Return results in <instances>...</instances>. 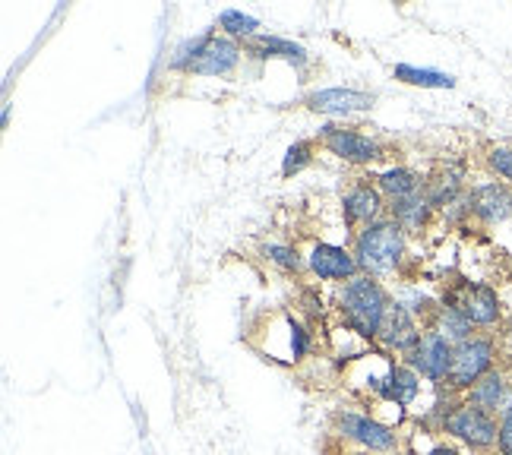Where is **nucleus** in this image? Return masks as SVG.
I'll return each mask as SVG.
<instances>
[{
    "instance_id": "c85d7f7f",
    "label": "nucleus",
    "mask_w": 512,
    "mask_h": 455,
    "mask_svg": "<svg viewBox=\"0 0 512 455\" xmlns=\"http://www.w3.org/2000/svg\"><path fill=\"white\" fill-rule=\"evenodd\" d=\"M497 455H512V414L500 418V440H497Z\"/></svg>"
},
{
    "instance_id": "a878e982",
    "label": "nucleus",
    "mask_w": 512,
    "mask_h": 455,
    "mask_svg": "<svg viewBox=\"0 0 512 455\" xmlns=\"http://www.w3.org/2000/svg\"><path fill=\"white\" fill-rule=\"evenodd\" d=\"M260 256L266 263H272V266H279V269H285V272H301L304 269V263L307 260H301V253L294 250V247H288V244H263L260 247Z\"/></svg>"
},
{
    "instance_id": "20e7f679",
    "label": "nucleus",
    "mask_w": 512,
    "mask_h": 455,
    "mask_svg": "<svg viewBox=\"0 0 512 455\" xmlns=\"http://www.w3.org/2000/svg\"><path fill=\"white\" fill-rule=\"evenodd\" d=\"M500 358H503V348H500V339L494 332L471 335L468 342L456 345V351H452V373H449L446 386H440V389L462 399V395L478 380H484L490 370L500 367Z\"/></svg>"
},
{
    "instance_id": "1a4fd4ad",
    "label": "nucleus",
    "mask_w": 512,
    "mask_h": 455,
    "mask_svg": "<svg viewBox=\"0 0 512 455\" xmlns=\"http://www.w3.org/2000/svg\"><path fill=\"white\" fill-rule=\"evenodd\" d=\"M427 326H421L418 313H411L408 304L402 301H392L389 310H386V320L380 326V335H377V345L389 354H399V358H405V354L415 348L421 342Z\"/></svg>"
},
{
    "instance_id": "2eb2a0df",
    "label": "nucleus",
    "mask_w": 512,
    "mask_h": 455,
    "mask_svg": "<svg viewBox=\"0 0 512 455\" xmlns=\"http://www.w3.org/2000/svg\"><path fill=\"white\" fill-rule=\"evenodd\" d=\"M241 54H244L241 42H234V38H228V35H212L203 48V54L196 57V64L187 73H193V76H231L241 64Z\"/></svg>"
},
{
    "instance_id": "7ed1b4c3",
    "label": "nucleus",
    "mask_w": 512,
    "mask_h": 455,
    "mask_svg": "<svg viewBox=\"0 0 512 455\" xmlns=\"http://www.w3.org/2000/svg\"><path fill=\"white\" fill-rule=\"evenodd\" d=\"M437 427L449 440H456L475 452H494L500 440V418L468 405L459 395H449L437 405Z\"/></svg>"
},
{
    "instance_id": "6e6552de",
    "label": "nucleus",
    "mask_w": 512,
    "mask_h": 455,
    "mask_svg": "<svg viewBox=\"0 0 512 455\" xmlns=\"http://www.w3.org/2000/svg\"><path fill=\"white\" fill-rule=\"evenodd\" d=\"M452 351H456V345H449L443 335H437L433 329H424L421 342L405 354L402 364L415 370L424 383L446 386L449 373H452Z\"/></svg>"
},
{
    "instance_id": "4468645a",
    "label": "nucleus",
    "mask_w": 512,
    "mask_h": 455,
    "mask_svg": "<svg viewBox=\"0 0 512 455\" xmlns=\"http://www.w3.org/2000/svg\"><path fill=\"white\" fill-rule=\"evenodd\" d=\"M307 269L313 279L320 282H348L354 275H361V266L354 260V253L339 244H313L307 253Z\"/></svg>"
},
{
    "instance_id": "f8f14e48",
    "label": "nucleus",
    "mask_w": 512,
    "mask_h": 455,
    "mask_svg": "<svg viewBox=\"0 0 512 455\" xmlns=\"http://www.w3.org/2000/svg\"><path fill=\"white\" fill-rule=\"evenodd\" d=\"M342 219L348 228H367L386 219V196L367 177H358L342 196Z\"/></svg>"
},
{
    "instance_id": "412c9836",
    "label": "nucleus",
    "mask_w": 512,
    "mask_h": 455,
    "mask_svg": "<svg viewBox=\"0 0 512 455\" xmlns=\"http://www.w3.org/2000/svg\"><path fill=\"white\" fill-rule=\"evenodd\" d=\"M427 329H433L437 335H443V339L449 342V345H462V342H468L471 335H478V329L471 326V320L462 313V310H456V307H446V304H440L437 310H433V316L427 320Z\"/></svg>"
},
{
    "instance_id": "c756f323",
    "label": "nucleus",
    "mask_w": 512,
    "mask_h": 455,
    "mask_svg": "<svg viewBox=\"0 0 512 455\" xmlns=\"http://www.w3.org/2000/svg\"><path fill=\"white\" fill-rule=\"evenodd\" d=\"M497 339H500L503 354H509V358H512V316H509V320H503V326H500V332H497Z\"/></svg>"
},
{
    "instance_id": "393cba45",
    "label": "nucleus",
    "mask_w": 512,
    "mask_h": 455,
    "mask_svg": "<svg viewBox=\"0 0 512 455\" xmlns=\"http://www.w3.org/2000/svg\"><path fill=\"white\" fill-rule=\"evenodd\" d=\"M313 158H317V143L313 140H298L285 149V158H282V177H294L301 174L304 168L313 165Z\"/></svg>"
},
{
    "instance_id": "a211bd4d",
    "label": "nucleus",
    "mask_w": 512,
    "mask_h": 455,
    "mask_svg": "<svg viewBox=\"0 0 512 455\" xmlns=\"http://www.w3.org/2000/svg\"><path fill=\"white\" fill-rule=\"evenodd\" d=\"M509 389H512L509 370H506V367H497V370H490L484 380H478L475 386H471V389L462 395V399H465L468 405H475V408H481V411H487V414H497V418H500V411H503V405H506Z\"/></svg>"
},
{
    "instance_id": "dca6fc26",
    "label": "nucleus",
    "mask_w": 512,
    "mask_h": 455,
    "mask_svg": "<svg viewBox=\"0 0 512 455\" xmlns=\"http://www.w3.org/2000/svg\"><path fill=\"white\" fill-rule=\"evenodd\" d=\"M471 219H478L481 225H500L512 219V187L490 181L471 190Z\"/></svg>"
},
{
    "instance_id": "ddd939ff",
    "label": "nucleus",
    "mask_w": 512,
    "mask_h": 455,
    "mask_svg": "<svg viewBox=\"0 0 512 455\" xmlns=\"http://www.w3.org/2000/svg\"><path fill=\"white\" fill-rule=\"evenodd\" d=\"M373 98L364 89H351V86H329V89H317L304 98L307 111L313 114H326V117H351V114H364L373 108Z\"/></svg>"
},
{
    "instance_id": "39448f33",
    "label": "nucleus",
    "mask_w": 512,
    "mask_h": 455,
    "mask_svg": "<svg viewBox=\"0 0 512 455\" xmlns=\"http://www.w3.org/2000/svg\"><path fill=\"white\" fill-rule=\"evenodd\" d=\"M443 304L462 310L471 320V326L481 329V332H490V329L503 326V301H500V294L490 285H484V282H456L443 294Z\"/></svg>"
},
{
    "instance_id": "9b49d317",
    "label": "nucleus",
    "mask_w": 512,
    "mask_h": 455,
    "mask_svg": "<svg viewBox=\"0 0 512 455\" xmlns=\"http://www.w3.org/2000/svg\"><path fill=\"white\" fill-rule=\"evenodd\" d=\"M396 358H389V351H377V348H367L361 358H354L348 367H345V380L351 389H358L361 395H373V399H380L383 395V386L389 380V373L396 370Z\"/></svg>"
},
{
    "instance_id": "0eeeda50",
    "label": "nucleus",
    "mask_w": 512,
    "mask_h": 455,
    "mask_svg": "<svg viewBox=\"0 0 512 455\" xmlns=\"http://www.w3.org/2000/svg\"><path fill=\"white\" fill-rule=\"evenodd\" d=\"M317 143L332 152L336 158L348 165H373L377 158H383V146L377 140H370L367 133H361V127H348V124H323L317 133Z\"/></svg>"
},
{
    "instance_id": "bb28decb",
    "label": "nucleus",
    "mask_w": 512,
    "mask_h": 455,
    "mask_svg": "<svg viewBox=\"0 0 512 455\" xmlns=\"http://www.w3.org/2000/svg\"><path fill=\"white\" fill-rule=\"evenodd\" d=\"M209 38H212V32H203V35H196V38H187V42H181V45L174 48L168 67H171V70H184V73H187V70L196 64V57L203 54V48H206Z\"/></svg>"
},
{
    "instance_id": "f3484780",
    "label": "nucleus",
    "mask_w": 512,
    "mask_h": 455,
    "mask_svg": "<svg viewBox=\"0 0 512 455\" xmlns=\"http://www.w3.org/2000/svg\"><path fill=\"white\" fill-rule=\"evenodd\" d=\"M244 51L250 57H256V61H285L298 70H304L310 64V54L304 45L291 42V38H279V35H256L244 45Z\"/></svg>"
},
{
    "instance_id": "f03ea898",
    "label": "nucleus",
    "mask_w": 512,
    "mask_h": 455,
    "mask_svg": "<svg viewBox=\"0 0 512 455\" xmlns=\"http://www.w3.org/2000/svg\"><path fill=\"white\" fill-rule=\"evenodd\" d=\"M351 253H354V260H358L364 275L380 279V275H389L402 266L405 253H408V234L399 222H392L386 215V219L373 222V225H367L354 234Z\"/></svg>"
},
{
    "instance_id": "9d476101",
    "label": "nucleus",
    "mask_w": 512,
    "mask_h": 455,
    "mask_svg": "<svg viewBox=\"0 0 512 455\" xmlns=\"http://www.w3.org/2000/svg\"><path fill=\"white\" fill-rule=\"evenodd\" d=\"M275 342H282L279 358H275L279 364H301L310 354V332L294 313H275L269 320L263 354H269L275 348Z\"/></svg>"
},
{
    "instance_id": "7c9ffc66",
    "label": "nucleus",
    "mask_w": 512,
    "mask_h": 455,
    "mask_svg": "<svg viewBox=\"0 0 512 455\" xmlns=\"http://www.w3.org/2000/svg\"><path fill=\"white\" fill-rule=\"evenodd\" d=\"M424 455H462V452L452 446V443H433Z\"/></svg>"
},
{
    "instance_id": "6ab92c4d",
    "label": "nucleus",
    "mask_w": 512,
    "mask_h": 455,
    "mask_svg": "<svg viewBox=\"0 0 512 455\" xmlns=\"http://www.w3.org/2000/svg\"><path fill=\"white\" fill-rule=\"evenodd\" d=\"M421 389H424V380L418 377L415 370H411L408 364H396V370L389 373V380H386V386H383V395L377 402H383V405H389V408H402V411H408L411 405L418 402V395H421Z\"/></svg>"
},
{
    "instance_id": "cd10ccee",
    "label": "nucleus",
    "mask_w": 512,
    "mask_h": 455,
    "mask_svg": "<svg viewBox=\"0 0 512 455\" xmlns=\"http://www.w3.org/2000/svg\"><path fill=\"white\" fill-rule=\"evenodd\" d=\"M487 168H490V174H497L503 184H509L512 187V149L509 146H494L487 152Z\"/></svg>"
},
{
    "instance_id": "f257e3e1",
    "label": "nucleus",
    "mask_w": 512,
    "mask_h": 455,
    "mask_svg": "<svg viewBox=\"0 0 512 455\" xmlns=\"http://www.w3.org/2000/svg\"><path fill=\"white\" fill-rule=\"evenodd\" d=\"M336 304H339V313H342V323L351 326L354 332L361 335L364 342H377L380 335V326L386 320V310H389V294L386 288L380 285V279H373V275H354L345 285H339V294H336Z\"/></svg>"
},
{
    "instance_id": "b1692460",
    "label": "nucleus",
    "mask_w": 512,
    "mask_h": 455,
    "mask_svg": "<svg viewBox=\"0 0 512 455\" xmlns=\"http://www.w3.org/2000/svg\"><path fill=\"white\" fill-rule=\"evenodd\" d=\"M219 29H222V35L234 38V42H250V38L260 35V19L231 7V10L219 13Z\"/></svg>"
},
{
    "instance_id": "5701e85b",
    "label": "nucleus",
    "mask_w": 512,
    "mask_h": 455,
    "mask_svg": "<svg viewBox=\"0 0 512 455\" xmlns=\"http://www.w3.org/2000/svg\"><path fill=\"white\" fill-rule=\"evenodd\" d=\"M392 76L405 86H418V89H456V76L433 70V67H415V64H396Z\"/></svg>"
},
{
    "instance_id": "aec40b11",
    "label": "nucleus",
    "mask_w": 512,
    "mask_h": 455,
    "mask_svg": "<svg viewBox=\"0 0 512 455\" xmlns=\"http://www.w3.org/2000/svg\"><path fill=\"white\" fill-rule=\"evenodd\" d=\"M373 184L380 187V193L389 203H396V200H408V196H415V193H424L427 181L418 171H411L405 165H392V168H386L373 177Z\"/></svg>"
},
{
    "instance_id": "423d86ee",
    "label": "nucleus",
    "mask_w": 512,
    "mask_h": 455,
    "mask_svg": "<svg viewBox=\"0 0 512 455\" xmlns=\"http://www.w3.org/2000/svg\"><path fill=\"white\" fill-rule=\"evenodd\" d=\"M332 427H336V433H339L345 443L361 446L364 452L386 455V452H396L399 449V433H396V427L377 421L373 414L336 411V418H332Z\"/></svg>"
},
{
    "instance_id": "4be33fe9",
    "label": "nucleus",
    "mask_w": 512,
    "mask_h": 455,
    "mask_svg": "<svg viewBox=\"0 0 512 455\" xmlns=\"http://www.w3.org/2000/svg\"><path fill=\"white\" fill-rule=\"evenodd\" d=\"M430 215H433V203L427 200V193H415V196H408V200L389 203V219L399 222L405 228V234L424 231L427 222H430Z\"/></svg>"
}]
</instances>
